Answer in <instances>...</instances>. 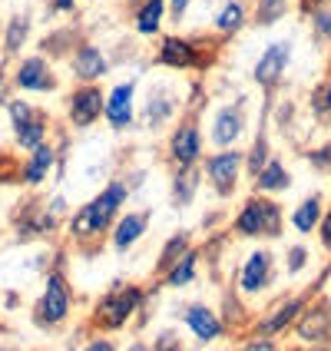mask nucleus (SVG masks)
Wrapping results in <instances>:
<instances>
[{"label":"nucleus","mask_w":331,"mask_h":351,"mask_svg":"<svg viewBox=\"0 0 331 351\" xmlns=\"http://www.w3.org/2000/svg\"><path fill=\"white\" fill-rule=\"evenodd\" d=\"M265 159H269V136H265V117H262V130H258V136H255L252 149L245 153V169L255 176L265 166Z\"/></svg>","instance_id":"7c9ffc66"},{"label":"nucleus","mask_w":331,"mask_h":351,"mask_svg":"<svg viewBox=\"0 0 331 351\" xmlns=\"http://www.w3.org/2000/svg\"><path fill=\"white\" fill-rule=\"evenodd\" d=\"M315 289H318V285H315ZM315 289H308V292L298 295V298H289V302H282V308H275L272 315H265V318H262V322L255 325V335H272V338H275L278 332H285V328L292 325L295 318L302 315V308L308 305V298H312Z\"/></svg>","instance_id":"a211bd4d"},{"label":"nucleus","mask_w":331,"mask_h":351,"mask_svg":"<svg viewBox=\"0 0 331 351\" xmlns=\"http://www.w3.org/2000/svg\"><path fill=\"white\" fill-rule=\"evenodd\" d=\"M153 351H186V345H182V338H179L173 328H166V332L156 335V341H153Z\"/></svg>","instance_id":"473e14b6"},{"label":"nucleus","mask_w":331,"mask_h":351,"mask_svg":"<svg viewBox=\"0 0 331 351\" xmlns=\"http://www.w3.org/2000/svg\"><path fill=\"white\" fill-rule=\"evenodd\" d=\"M0 351H14V348H0Z\"/></svg>","instance_id":"a18cd8bd"},{"label":"nucleus","mask_w":331,"mask_h":351,"mask_svg":"<svg viewBox=\"0 0 331 351\" xmlns=\"http://www.w3.org/2000/svg\"><path fill=\"white\" fill-rule=\"evenodd\" d=\"M245 27V3L242 0H225V7L219 10V17H215V30L222 34V37H232Z\"/></svg>","instance_id":"c85d7f7f"},{"label":"nucleus","mask_w":331,"mask_h":351,"mask_svg":"<svg viewBox=\"0 0 331 351\" xmlns=\"http://www.w3.org/2000/svg\"><path fill=\"white\" fill-rule=\"evenodd\" d=\"M292 186V176H289V169H285V162L282 159L269 156L265 159V166L258 169V173L252 176V189L255 193H282V189H289Z\"/></svg>","instance_id":"aec40b11"},{"label":"nucleus","mask_w":331,"mask_h":351,"mask_svg":"<svg viewBox=\"0 0 331 351\" xmlns=\"http://www.w3.org/2000/svg\"><path fill=\"white\" fill-rule=\"evenodd\" d=\"M199 182H202V173L199 166H175V176H173V206H189L199 193Z\"/></svg>","instance_id":"b1692460"},{"label":"nucleus","mask_w":331,"mask_h":351,"mask_svg":"<svg viewBox=\"0 0 331 351\" xmlns=\"http://www.w3.org/2000/svg\"><path fill=\"white\" fill-rule=\"evenodd\" d=\"M126 351H153V348H149V345H143V341H133Z\"/></svg>","instance_id":"37998d69"},{"label":"nucleus","mask_w":331,"mask_h":351,"mask_svg":"<svg viewBox=\"0 0 331 351\" xmlns=\"http://www.w3.org/2000/svg\"><path fill=\"white\" fill-rule=\"evenodd\" d=\"M308 159H312L315 169H325V173H328L331 169V143L321 146V149H315V153H308Z\"/></svg>","instance_id":"e433bc0d"},{"label":"nucleus","mask_w":331,"mask_h":351,"mask_svg":"<svg viewBox=\"0 0 331 351\" xmlns=\"http://www.w3.org/2000/svg\"><path fill=\"white\" fill-rule=\"evenodd\" d=\"M53 159H57L53 146H50V143H40L37 149H30V156H27V162H23L20 182H23V186H40V182L47 179V173L53 169Z\"/></svg>","instance_id":"412c9836"},{"label":"nucleus","mask_w":331,"mask_h":351,"mask_svg":"<svg viewBox=\"0 0 331 351\" xmlns=\"http://www.w3.org/2000/svg\"><path fill=\"white\" fill-rule=\"evenodd\" d=\"M305 262H308V249H305V245H292V249H289V275L302 272Z\"/></svg>","instance_id":"72a5a7b5"},{"label":"nucleus","mask_w":331,"mask_h":351,"mask_svg":"<svg viewBox=\"0 0 331 351\" xmlns=\"http://www.w3.org/2000/svg\"><path fill=\"white\" fill-rule=\"evenodd\" d=\"M312 110L321 123H328L331 119V83H321V86L312 93Z\"/></svg>","instance_id":"2f4dec72"},{"label":"nucleus","mask_w":331,"mask_h":351,"mask_svg":"<svg viewBox=\"0 0 331 351\" xmlns=\"http://www.w3.org/2000/svg\"><path fill=\"white\" fill-rule=\"evenodd\" d=\"M195 265H199V252L189 249V252L182 255V258H179L173 269L159 278V282H162V285H169V289H186V285L195 278Z\"/></svg>","instance_id":"cd10ccee"},{"label":"nucleus","mask_w":331,"mask_h":351,"mask_svg":"<svg viewBox=\"0 0 331 351\" xmlns=\"http://www.w3.org/2000/svg\"><path fill=\"white\" fill-rule=\"evenodd\" d=\"M7 117H10L14 139H17V146L23 153L37 149L40 143H47V136H50V117L40 106L27 103V99H10L7 103Z\"/></svg>","instance_id":"7ed1b4c3"},{"label":"nucleus","mask_w":331,"mask_h":351,"mask_svg":"<svg viewBox=\"0 0 331 351\" xmlns=\"http://www.w3.org/2000/svg\"><path fill=\"white\" fill-rule=\"evenodd\" d=\"M175 110H179V99H175L169 90H153V97H149V103H146L143 119H146L149 130H156V126H166V123L173 119Z\"/></svg>","instance_id":"5701e85b"},{"label":"nucleus","mask_w":331,"mask_h":351,"mask_svg":"<svg viewBox=\"0 0 331 351\" xmlns=\"http://www.w3.org/2000/svg\"><path fill=\"white\" fill-rule=\"evenodd\" d=\"M318 239H321V245L331 252V206L321 213V222H318Z\"/></svg>","instance_id":"4c0bfd02"},{"label":"nucleus","mask_w":331,"mask_h":351,"mask_svg":"<svg viewBox=\"0 0 331 351\" xmlns=\"http://www.w3.org/2000/svg\"><path fill=\"white\" fill-rule=\"evenodd\" d=\"M269 285H272V252L258 249V252H252L245 258V265L238 272V289L245 295H258Z\"/></svg>","instance_id":"f3484780"},{"label":"nucleus","mask_w":331,"mask_h":351,"mask_svg":"<svg viewBox=\"0 0 331 351\" xmlns=\"http://www.w3.org/2000/svg\"><path fill=\"white\" fill-rule=\"evenodd\" d=\"M242 169H245V153H238L235 146L219 149V153H212V156L202 159V173H206V179L212 182V193L219 195V199L235 195Z\"/></svg>","instance_id":"39448f33"},{"label":"nucleus","mask_w":331,"mask_h":351,"mask_svg":"<svg viewBox=\"0 0 331 351\" xmlns=\"http://www.w3.org/2000/svg\"><path fill=\"white\" fill-rule=\"evenodd\" d=\"M315 37H331V14L328 10H315Z\"/></svg>","instance_id":"c9c22d12"},{"label":"nucleus","mask_w":331,"mask_h":351,"mask_svg":"<svg viewBox=\"0 0 331 351\" xmlns=\"http://www.w3.org/2000/svg\"><path fill=\"white\" fill-rule=\"evenodd\" d=\"M143 298H146V292H143L139 285L123 282V285L110 289V292L97 302V308H93V315H90V325H93L97 332H103V335L126 328V322L139 312Z\"/></svg>","instance_id":"f257e3e1"},{"label":"nucleus","mask_w":331,"mask_h":351,"mask_svg":"<svg viewBox=\"0 0 331 351\" xmlns=\"http://www.w3.org/2000/svg\"><path fill=\"white\" fill-rule=\"evenodd\" d=\"M146 229H149V209H139V213L119 215L117 222H113V249H117V252L133 249L139 239L146 235Z\"/></svg>","instance_id":"6ab92c4d"},{"label":"nucleus","mask_w":331,"mask_h":351,"mask_svg":"<svg viewBox=\"0 0 331 351\" xmlns=\"http://www.w3.org/2000/svg\"><path fill=\"white\" fill-rule=\"evenodd\" d=\"M289 0H258L255 3V27H272L289 14Z\"/></svg>","instance_id":"c756f323"},{"label":"nucleus","mask_w":331,"mask_h":351,"mask_svg":"<svg viewBox=\"0 0 331 351\" xmlns=\"http://www.w3.org/2000/svg\"><path fill=\"white\" fill-rule=\"evenodd\" d=\"M70 66H73L77 83H97L110 70V63H106V57H103V50L97 43H77L73 53H70Z\"/></svg>","instance_id":"dca6fc26"},{"label":"nucleus","mask_w":331,"mask_h":351,"mask_svg":"<svg viewBox=\"0 0 331 351\" xmlns=\"http://www.w3.org/2000/svg\"><path fill=\"white\" fill-rule=\"evenodd\" d=\"M70 305H73V295H70V282L63 278V272H50L47 275V285H43V295H40L37 308H34V322L40 328H60L70 315Z\"/></svg>","instance_id":"20e7f679"},{"label":"nucleus","mask_w":331,"mask_h":351,"mask_svg":"<svg viewBox=\"0 0 331 351\" xmlns=\"http://www.w3.org/2000/svg\"><path fill=\"white\" fill-rule=\"evenodd\" d=\"M0 86H3V70H0Z\"/></svg>","instance_id":"c03bdc74"},{"label":"nucleus","mask_w":331,"mask_h":351,"mask_svg":"<svg viewBox=\"0 0 331 351\" xmlns=\"http://www.w3.org/2000/svg\"><path fill=\"white\" fill-rule=\"evenodd\" d=\"M295 335L308 345H328L331 341V298H318L305 305L302 315L295 318Z\"/></svg>","instance_id":"6e6552de"},{"label":"nucleus","mask_w":331,"mask_h":351,"mask_svg":"<svg viewBox=\"0 0 331 351\" xmlns=\"http://www.w3.org/2000/svg\"><path fill=\"white\" fill-rule=\"evenodd\" d=\"M156 63L159 66H169V70H202V66H209V57L199 53V43L169 34L159 43Z\"/></svg>","instance_id":"9d476101"},{"label":"nucleus","mask_w":331,"mask_h":351,"mask_svg":"<svg viewBox=\"0 0 331 351\" xmlns=\"http://www.w3.org/2000/svg\"><path fill=\"white\" fill-rule=\"evenodd\" d=\"M126 195H130V186L119 182V179H110V182L103 186V193L86 202V209L93 215V226H97L99 235H106V229H113V222H117V215H119V209H123V202H126Z\"/></svg>","instance_id":"f8f14e48"},{"label":"nucleus","mask_w":331,"mask_h":351,"mask_svg":"<svg viewBox=\"0 0 331 351\" xmlns=\"http://www.w3.org/2000/svg\"><path fill=\"white\" fill-rule=\"evenodd\" d=\"M189 3H193V0H169V17H173L175 23H179V20L186 17V10H189Z\"/></svg>","instance_id":"ea45409f"},{"label":"nucleus","mask_w":331,"mask_h":351,"mask_svg":"<svg viewBox=\"0 0 331 351\" xmlns=\"http://www.w3.org/2000/svg\"><path fill=\"white\" fill-rule=\"evenodd\" d=\"M325 0H302V10H308V14H315L318 7H321Z\"/></svg>","instance_id":"79ce46f5"},{"label":"nucleus","mask_w":331,"mask_h":351,"mask_svg":"<svg viewBox=\"0 0 331 351\" xmlns=\"http://www.w3.org/2000/svg\"><path fill=\"white\" fill-rule=\"evenodd\" d=\"M245 123H249V117H245V99L219 106L215 117H212V133H209L212 146L215 149H229V146H235L238 136L245 133Z\"/></svg>","instance_id":"9b49d317"},{"label":"nucleus","mask_w":331,"mask_h":351,"mask_svg":"<svg viewBox=\"0 0 331 351\" xmlns=\"http://www.w3.org/2000/svg\"><path fill=\"white\" fill-rule=\"evenodd\" d=\"M232 229L238 235H245V239H258V235H265V239H278L282 229H285L282 206H278L275 199H269L265 193L249 195V199L242 202L238 215H235Z\"/></svg>","instance_id":"f03ea898"},{"label":"nucleus","mask_w":331,"mask_h":351,"mask_svg":"<svg viewBox=\"0 0 331 351\" xmlns=\"http://www.w3.org/2000/svg\"><path fill=\"white\" fill-rule=\"evenodd\" d=\"M30 37V17L27 14H14V17L7 20V27L0 30V40H3V53L7 57H17L20 50H23V43Z\"/></svg>","instance_id":"a878e982"},{"label":"nucleus","mask_w":331,"mask_h":351,"mask_svg":"<svg viewBox=\"0 0 331 351\" xmlns=\"http://www.w3.org/2000/svg\"><path fill=\"white\" fill-rule=\"evenodd\" d=\"M166 7H169V0H139V3H136L133 23H136V30L143 34V37H153V34H159L162 17H166Z\"/></svg>","instance_id":"4be33fe9"},{"label":"nucleus","mask_w":331,"mask_h":351,"mask_svg":"<svg viewBox=\"0 0 331 351\" xmlns=\"http://www.w3.org/2000/svg\"><path fill=\"white\" fill-rule=\"evenodd\" d=\"M14 86L23 90V93H53L60 86L57 73L50 66V60L34 53V57H23L14 70Z\"/></svg>","instance_id":"1a4fd4ad"},{"label":"nucleus","mask_w":331,"mask_h":351,"mask_svg":"<svg viewBox=\"0 0 331 351\" xmlns=\"http://www.w3.org/2000/svg\"><path fill=\"white\" fill-rule=\"evenodd\" d=\"M133 97H136V80H126V83H117L110 93H106V106H103V117L106 123L123 133L133 126Z\"/></svg>","instance_id":"4468645a"},{"label":"nucleus","mask_w":331,"mask_h":351,"mask_svg":"<svg viewBox=\"0 0 331 351\" xmlns=\"http://www.w3.org/2000/svg\"><path fill=\"white\" fill-rule=\"evenodd\" d=\"M193 249V235L189 232H175L166 245H162V252H159V262H156V278H162V275L173 269L175 262L182 258V255Z\"/></svg>","instance_id":"bb28decb"},{"label":"nucleus","mask_w":331,"mask_h":351,"mask_svg":"<svg viewBox=\"0 0 331 351\" xmlns=\"http://www.w3.org/2000/svg\"><path fill=\"white\" fill-rule=\"evenodd\" d=\"M83 351H117V341H113V338H106V335H99V338H93Z\"/></svg>","instance_id":"58836bf2"},{"label":"nucleus","mask_w":331,"mask_h":351,"mask_svg":"<svg viewBox=\"0 0 331 351\" xmlns=\"http://www.w3.org/2000/svg\"><path fill=\"white\" fill-rule=\"evenodd\" d=\"M202 126L195 117H182L169 136V159L173 166H199L202 162Z\"/></svg>","instance_id":"423d86ee"},{"label":"nucleus","mask_w":331,"mask_h":351,"mask_svg":"<svg viewBox=\"0 0 331 351\" xmlns=\"http://www.w3.org/2000/svg\"><path fill=\"white\" fill-rule=\"evenodd\" d=\"M182 322H186V328L202 341V345H209L215 338H222L225 335V322H222V315L212 312L209 305H202V302H193V305H186L182 308Z\"/></svg>","instance_id":"2eb2a0df"},{"label":"nucleus","mask_w":331,"mask_h":351,"mask_svg":"<svg viewBox=\"0 0 331 351\" xmlns=\"http://www.w3.org/2000/svg\"><path fill=\"white\" fill-rule=\"evenodd\" d=\"M321 213H325V195L315 193V195H308V199H305V202H302V206L292 213V226L302 235H308V232H315V229H318Z\"/></svg>","instance_id":"393cba45"},{"label":"nucleus","mask_w":331,"mask_h":351,"mask_svg":"<svg viewBox=\"0 0 331 351\" xmlns=\"http://www.w3.org/2000/svg\"><path fill=\"white\" fill-rule=\"evenodd\" d=\"M103 106H106V93L97 83H77V90L66 99V119L77 130H90L97 119H103Z\"/></svg>","instance_id":"0eeeda50"},{"label":"nucleus","mask_w":331,"mask_h":351,"mask_svg":"<svg viewBox=\"0 0 331 351\" xmlns=\"http://www.w3.org/2000/svg\"><path fill=\"white\" fill-rule=\"evenodd\" d=\"M0 30H3V27H0Z\"/></svg>","instance_id":"49530a36"},{"label":"nucleus","mask_w":331,"mask_h":351,"mask_svg":"<svg viewBox=\"0 0 331 351\" xmlns=\"http://www.w3.org/2000/svg\"><path fill=\"white\" fill-rule=\"evenodd\" d=\"M242 351H278V341H275L272 335H255L252 341H245Z\"/></svg>","instance_id":"f704fd0d"},{"label":"nucleus","mask_w":331,"mask_h":351,"mask_svg":"<svg viewBox=\"0 0 331 351\" xmlns=\"http://www.w3.org/2000/svg\"><path fill=\"white\" fill-rule=\"evenodd\" d=\"M289 60H292V43H289V40H278V43H272V47L258 57V63H255V70H252V80L265 93H272L275 86L282 83V77H285Z\"/></svg>","instance_id":"ddd939ff"},{"label":"nucleus","mask_w":331,"mask_h":351,"mask_svg":"<svg viewBox=\"0 0 331 351\" xmlns=\"http://www.w3.org/2000/svg\"><path fill=\"white\" fill-rule=\"evenodd\" d=\"M47 7H50L53 14H70V10L77 7V0H47Z\"/></svg>","instance_id":"a19ab883"}]
</instances>
